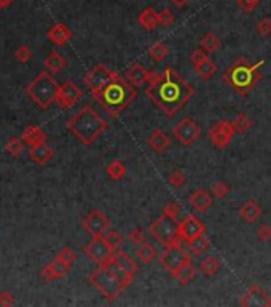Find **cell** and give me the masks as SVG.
I'll return each mask as SVG.
<instances>
[{"label":"cell","instance_id":"cell-39","mask_svg":"<svg viewBox=\"0 0 271 307\" xmlns=\"http://www.w3.org/2000/svg\"><path fill=\"white\" fill-rule=\"evenodd\" d=\"M104 239L107 240V243L113 248L115 251L123 245V237H122V234L116 231V229H110V231L105 232L104 234Z\"/></svg>","mask_w":271,"mask_h":307},{"label":"cell","instance_id":"cell-6","mask_svg":"<svg viewBox=\"0 0 271 307\" xmlns=\"http://www.w3.org/2000/svg\"><path fill=\"white\" fill-rule=\"evenodd\" d=\"M88 282L96 288L107 301H113L120 296L126 290L125 283L116 277L109 266H98L94 270H91L88 275Z\"/></svg>","mask_w":271,"mask_h":307},{"label":"cell","instance_id":"cell-30","mask_svg":"<svg viewBox=\"0 0 271 307\" xmlns=\"http://www.w3.org/2000/svg\"><path fill=\"white\" fill-rule=\"evenodd\" d=\"M216 70H217V66L214 64V61H210L209 58H206L204 61L198 63V64L195 66V72L199 75V79L204 80V82L209 80L212 75H214Z\"/></svg>","mask_w":271,"mask_h":307},{"label":"cell","instance_id":"cell-51","mask_svg":"<svg viewBox=\"0 0 271 307\" xmlns=\"http://www.w3.org/2000/svg\"><path fill=\"white\" fill-rule=\"evenodd\" d=\"M171 4L177 8H185L188 4H190V0H171Z\"/></svg>","mask_w":271,"mask_h":307},{"label":"cell","instance_id":"cell-4","mask_svg":"<svg viewBox=\"0 0 271 307\" xmlns=\"http://www.w3.org/2000/svg\"><path fill=\"white\" fill-rule=\"evenodd\" d=\"M136 93V87H133L126 79H122L118 74H115L113 80L104 88L96 101L109 115L118 117L134 101Z\"/></svg>","mask_w":271,"mask_h":307},{"label":"cell","instance_id":"cell-19","mask_svg":"<svg viewBox=\"0 0 271 307\" xmlns=\"http://www.w3.org/2000/svg\"><path fill=\"white\" fill-rule=\"evenodd\" d=\"M147 144H148V147H150L153 152L163 154L164 150L169 149V146H171V138H169L166 133H164L163 130L157 128V130H153L152 135L148 136Z\"/></svg>","mask_w":271,"mask_h":307},{"label":"cell","instance_id":"cell-50","mask_svg":"<svg viewBox=\"0 0 271 307\" xmlns=\"http://www.w3.org/2000/svg\"><path fill=\"white\" fill-rule=\"evenodd\" d=\"M0 305H15V296L8 291L0 293Z\"/></svg>","mask_w":271,"mask_h":307},{"label":"cell","instance_id":"cell-10","mask_svg":"<svg viewBox=\"0 0 271 307\" xmlns=\"http://www.w3.org/2000/svg\"><path fill=\"white\" fill-rule=\"evenodd\" d=\"M83 253L93 263H96L98 266H104L110 261V258L113 256L115 250L107 243V240L104 237H93V240L88 245H85Z\"/></svg>","mask_w":271,"mask_h":307},{"label":"cell","instance_id":"cell-35","mask_svg":"<svg viewBox=\"0 0 271 307\" xmlns=\"http://www.w3.org/2000/svg\"><path fill=\"white\" fill-rule=\"evenodd\" d=\"M148 56L155 63H161L163 60H166V58L169 56V48L163 42H157L148 48Z\"/></svg>","mask_w":271,"mask_h":307},{"label":"cell","instance_id":"cell-43","mask_svg":"<svg viewBox=\"0 0 271 307\" xmlns=\"http://www.w3.org/2000/svg\"><path fill=\"white\" fill-rule=\"evenodd\" d=\"M128 240L134 245H142V243H145V234L140 227H133L128 232Z\"/></svg>","mask_w":271,"mask_h":307},{"label":"cell","instance_id":"cell-24","mask_svg":"<svg viewBox=\"0 0 271 307\" xmlns=\"http://www.w3.org/2000/svg\"><path fill=\"white\" fill-rule=\"evenodd\" d=\"M260 205H258L254 198H249L246 200V202L241 205L239 208V216L243 221H246L247 224H252L258 219V216H260Z\"/></svg>","mask_w":271,"mask_h":307},{"label":"cell","instance_id":"cell-49","mask_svg":"<svg viewBox=\"0 0 271 307\" xmlns=\"http://www.w3.org/2000/svg\"><path fill=\"white\" fill-rule=\"evenodd\" d=\"M207 58V53L204 52V50H193L192 53H190V61L193 63V66H196L198 63H201V61H204Z\"/></svg>","mask_w":271,"mask_h":307},{"label":"cell","instance_id":"cell-27","mask_svg":"<svg viewBox=\"0 0 271 307\" xmlns=\"http://www.w3.org/2000/svg\"><path fill=\"white\" fill-rule=\"evenodd\" d=\"M171 275L177 280L180 285H188L195 277H196V267L193 266V263H187L184 266H180L179 269H175L171 272Z\"/></svg>","mask_w":271,"mask_h":307},{"label":"cell","instance_id":"cell-28","mask_svg":"<svg viewBox=\"0 0 271 307\" xmlns=\"http://www.w3.org/2000/svg\"><path fill=\"white\" fill-rule=\"evenodd\" d=\"M43 64L46 66V69H48L51 74H57L59 70L64 69V66L67 64V61H66V58H64L59 52L54 50V52H51L48 56L45 58Z\"/></svg>","mask_w":271,"mask_h":307},{"label":"cell","instance_id":"cell-1","mask_svg":"<svg viewBox=\"0 0 271 307\" xmlns=\"http://www.w3.org/2000/svg\"><path fill=\"white\" fill-rule=\"evenodd\" d=\"M145 94L163 114L174 117L190 101L195 88L175 69L164 67L161 72H150Z\"/></svg>","mask_w":271,"mask_h":307},{"label":"cell","instance_id":"cell-41","mask_svg":"<svg viewBox=\"0 0 271 307\" xmlns=\"http://www.w3.org/2000/svg\"><path fill=\"white\" fill-rule=\"evenodd\" d=\"M175 21V15L172 13V10L171 8H163L161 11H160V13H158V22H160V24L161 26H171L172 24V22Z\"/></svg>","mask_w":271,"mask_h":307},{"label":"cell","instance_id":"cell-38","mask_svg":"<svg viewBox=\"0 0 271 307\" xmlns=\"http://www.w3.org/2000/svg\"><path fill=\"white\" fill-rule=\"evenodd\" d=\"M180 213H182V208L177 202H175V200H168L163 207V215H166L168 218H172L175 221H177Z\"/></svg>","mask_w":271,"mask_h":307},{"label":"cell","instance_id":"cell-31","mask_svg":"<svg viewBox=\"0 0 271 307\" xmlns=\"http://www.w3.org/2000/svg\"><path fill=\"white\" fill-rule=\"evenodd\" d=\"M199 48L204 50L206 53H214L220 48V40L214 32H207L203 35V39L199 40Z\"/></svg>","mask_w":271,"mask_h":307},{"label":"cell","instance_id":"cell-53","mask_svg":"<svg viewBox=\"0 0 271 307\" xmlns=\"http://www.w3.org/2000/svg\"><path fill=\"white\" fill-rule=\"evenodd\" d=\"M0 293H2V291H0Z\"/></svg>","mask_w":271,"mask_h":307},{"label":"cell","instance_id":"cell-20","mask_svg":"<svg viewBox=\"0 0 271 307\" xmlns=\"http://www.w3.org/2000/svg\"><path fill=\"white\" fill-rule=\"evenodd\" d=\"M150 72H152V70L145 69L140 63H134L131 67L128 69V72H126V77H125V79H126L133 87L137 88V87H140L142 84H145V82H148Z\"/></svg>","mask_w":271,"mask_h":307},{"label":"cell","instance_id":"cell-23","mask_svg":"<svg viewBox=\"0 0 271 307\" xmlns=\"http://www.w3.org/2000/svg\"><path fill=\"white\" fill-rule=\"evenodd\" d=\"M46 37L54 45H66L70 39H72V31H70L66 24H54L46 32Z\"/></svg>","mask_w":271,"mask_h":307},{"label":"cell","instance_id":"cell-16","mask_svg":"<svg viewBox=\"0 0 271 307\" xmlns=\"http://www.w3.org/2000/svg\"><path fill=\"white\" fill-rule=\"evenodd\" d=\"M206 232V226L203 221L196 216H187L180 224H179V237L180 240H192L198 235H203Z\"/></svg>","mask_w":271,"mask_h":307},{"label":"cell","instance_id":"cell-40","mask_svg":"<svg viewBox=\"0 0 271 307\" xmlns=\"http://www.w3.org/2000/svg\"><path fill=\"white\" fill-rule=\"evenodd\" d=\"M57 259H59L61 263H64L66 266H72L74 263H75V259H77V254H75V251L72 250V248H69V246H64L63 250L57 253V256H56Z\"/></svg>","mask_w":271,"mask_h":307},{"label":"cell","instance_id":"cell-18","mask_svg":"<svg viewBox=\"0 0 271 307\" xmlns=\"http://www.w3.org/2000/svg\"><path fill=\"white\" fill-rule=\"evenodd\" d=\"M109 263L113 264V266H116V267H120L123 272H126L128 275H131V277H134L137 274V264H136L134 259L129 256L126 251L116 250L113 253V256L110 258Z\"/></svg>","mask_w":271,"mask_h":307},{"label":"cell","instance_id":"cell-15","mask_svg":"<svg viewBox=\"0 0 271 307\" xmlns=\"http://www.w3.org/2000/svg\"><path fill=\"white\" fill-rule=\"evenodd\" d=\"M81 94L83 93H81V90L74 84V82H64L63 85H59V90H57L56 103L59 104L63 109H69L78 103Z\"/></svg>","mask_w":271,"mask_h":307},{"label":"cell","instance_id":"cell-48","mask_svg":"<svg viewBox=\"0 0 271 307\" xmlns=\"http://www.w3.org/2000/svg\"><path fill=\"white\" fill-rule=\"evenodd\" d=\"M257 237L260 242H269L271 240V227L268 224H262L257 231Z\"/></svg>","mask_w":271,"mask_h":307},{"label":"cell","instance_id":"cell-47","mask_svg":"<svg viewBox=\"0 0 271 307\" xmlns=\"http://www.w3.org/2000/svg\"><path fill=\"white\" fill-rule=\"evenodd\" d=\"M258 4H260V0H238V7L244 11V13H251L254 11Z\"/></svg>","mask_w":271,"mask_h":307},{"label":"cell","instance_id":"cell-17","mask_svg":"<svg viewBox=\"0 0 271 307\" xmlns=\"http://www.w3.org/2000/svg\"><path fill=\"white\" fill-rule=\"evenodd\" d=\"M188 205L198 213H206L212 207V197L204 189H195V191L188 197Z\"/></svg>","mask_w":271,"mask_h":307},{"label":"cell","instance_id":"cell-25","mask_svg":"<svg viewBox=\"0 0 271 307\" xmlns=\"http://www.w3.org/2000/svg\"><path fill=\"white\" fill-rule=\"evenodd\" d=\"M21 138L22 141H24L26 144L29 146H37V144H42L46 141V133L43 132V130L40 126H27L24 128V132L21 133Z\"/></svg>","mask_w":271,"mask_h":307},{"label":"cell","instance_id":"cell-12","mask_svg":"<svg viewBox=\"0 0 271 307\" xmlns=\"http://www.w3.org/2000/svg\"><path fill=\"white\" fill-rule=\"evenodd\" d=\"M172 135L180 144L190 146L199 138V135H201V126H199L193 119H190V117H185L184 120H180L174 126Z\"/></svg>","mask_w":271,"mask_h":307},{"label":"cell","instance_id":"cell-2","mask_svg":"<svg viewBox=\"0 0 271 307\" xmlns=\"http://www.w3.org/2000/svg\"><path fill=\"white\" fill-rule=\"evenodd\" d=\"M107 128V120H104L91 106L81 108L67 122V130L85 146L93 144Z\"/></svg>","mask_w":271,"mask_h":307},{"label":"cell","instance_id":"cell-52","mask_svg":"<svg viewBox=\"0 0 271 307\" xmlns=\"http://www.w3.org/2000/svg\"><path fill=\"white\" fill-rule=\"evenodd\" d=\"M10 4H11V0H0V8H5Z\"/></svg>","mask_w":271,"mask_h":307},{"label":"cell","instance_id":"cell-44","mask_svg":"<svg viewBox=\"0 0 271 307\" xmlns=\"http://www.w3.org/2000/svg\"><path fill=\"white\" fill-rule=\"evenodd\" d=\"M185 174L180 171V170H174L169 176H168V183L172 186V187H182L185 184Z\"/></svg>","mask_w":271,"mask_h":307},{"label":"cell","instance_id":"cell-22","mask_svg":"<svg viewBox=\"0 0 271 307\" xmlns=\"http://www.w3.org/2000/svg\"><path fill=\"white\" fill-rule=\"evenodd\" d=\"M53 156H54V152L48 144H46V141H45V143H42V144H37V146H31V149H29L31 160L35 162L37 165L48 163L53 159Z\"/></svg>","mask_w":271,"mask_h":307},{"label":"cell","instance_id":"cell-45","mask_svg":"<svg viewBox=\"0 0 271 307\" xmlns=\"http://www.w3.org/2000/svg\"><path fill=\"white\" fill-rule=\"evenodd\" d=\"M257 32L262 35V37H269L271 35V19L269 18H262L257 22Z\"/></svg>","mask_w":271,"mask_h":307},{"label":"cell","instance_id":"cell-8","mask_svg":"<svg viewBox=\"0 0 271 307\" xmlns=\"http://www.w3.org/2000/svg\"><path fill=\"white\" fill-rule=\"evenodd\" d=\"M115 74L116 72H113L109 67H105L104 64H96L91 70H88V74L85 75V84L94 96V99H98L101 96L104 88L113 80Z\"/></svg>","mask_w":271,"mask_h":307},{"label":"cell","instance_id":"cell-33","mask_svg":"<svg viewBox=\"0 0 271 307\" xmlns=\"http://www.w3.org/2000/svg\"><path fill=\"white\" fill-rule=\"evenodd\" d=\"M209 245H210V242L204 237V234L203 235H198V237H195V239L187 242V246H188V250H190L192 254H201V253H204L207 248H209Z\"/></svg>","mask_w":271,"mask_h":307},{"label":"cell","instance_id":"cell-14","mask_svg":"<svg viewBox=\"0 0 271 307\" xmlns=\"http://www.w3.org/2000/svg\"><path fill=\"white\" fill-rule=\"evenodd\" d=\"M241 305L246 307H269L271 305V296L258 285H252L247 290L243 298L239 299Z\"/></svg>","mask_w":271,"mask_h":307},{"label":"cell","instance_id":"cell-32","mask_svg":"<svg viewBox=\"0 0 271 307\" xmlns=\"http://www.w3.org/2000/svg\"><path fill=\"white\" fill-rule=\"evenodd\" d=\"M107 174L109 178L113 180V181H120L125 178L126 174V165L122 162V160H112L109 165H107Z\"/></svg>","mask_w":271,"mask_h":307},{"label":"cell","instance_id":"cell-9","mask_svg":"<svg viewBox=\"0 0 271 307\" xmlns=\"http://www.w3.org/2000/svg\"><path fill=\"white\" fill-rule=\"evenodd\" d=\"M158 261H160L161 267L171 274L172 270L179 269L180 266H184L187 263H190L192 256L184 250L180 243H172V245H164L163 251L160 253Z\"/></svg>","mask_w":271,"mask_h":307},{"label":"cell","instance_id":"cell-11","mask_svg":"<svg viewBox=\"0 0 271 307\" xmlns=\"http://www.w3.org/2000/svg\"><path fill=\"white\" fill-rule=\"evenodd\" d=\"M81 227H83L91 237H104V234L110 229V219L107 215H104L101 210H91L85 216L83 222H81Z\"/></svg>","mask_w":271,"mask_h":307},{"label":"cell","instance_id":"cell-5","mask_svg":"<svg viewBox=\"0 0 271 307\" xmlns=\"http://www.w3.org/2000/svg\"><path fill=\"white\" fill-rule=\"evenodd\" d=\"M59 85L48 70H40L31 84L26 87L27 96L39 106L40 109H48L53 103H56Z\"/></svg>","mask_w":271,"mask_h":307},{"label":"cell","instance_id":"cell-34","mask_svg":"<svg viewBox=\"0 0 271 307\" xmlns=\"http://www.w3.org/2000/svg\"><path fill=\"white\" fill-rule=\"evenodd\" d=\"M219 267H220V263L216 256H207L199 263V270H201V274L206 277H212L214 274H217Z\"/></svg>","mask_w":271,"mask_h":307},{"label":"cell","instance_id":"cell-21","mask_svg":"<svg viewBox=\"0 0 271 307\" xmlns=\"http://www.w3.org/2000/svg\"><path fill=\"white\" fill-rule=\"evenodd\" d=\"M67 270H69V266H66L57 258H54L48 266H45L42 269V278L46 280V282H53V280H57V278H63L67 274Z\"/></svg>","mask_w":271,"mask_h":307},{"label":"cell","instance_id":"cell-7","mask_svg":"<svg viewBox=\"0 0 271 307\" xmlns=\"http://www.w3.org/2000/svg\"><path fill=\"white\" fill-rule=\"evenodd\" d=\"M148 232L152 237L157 242H160L161 245H172V243L180 242L177 221L172 218H168L166 215H161L153 222H150Z\"/></svg>","mask_w":271,"mask_h":307},{"label":"cell","instance_id":"cell-36","mask_svg":"<svg viewBox=\"0 0 271 307\" xmlns=\"http://www.w3.org/2000/svg\"><path fill=\"white\" fill-rule=\"evenodd\" d=\"M231 123H233L234 132H236V133H246L247 130H251L252 125H254V122L251 120V117L247 115V114H244V112H239V114L233 119Z\"/></svg>","mask_w":271,"mask_h":307},{"label":"cell","instance_id":"cell-26","mask_svg":"<svg viewBox=\"0 0 271 307\" xmlns=\"http://www.w3.org/2000/svg\"><path fill=\"white\" fill-rule=\"evenodd\" d=\"M137 22L140 26H142L145 31H153L155 29L160 22H158V13L155 10H153V7H145L142 11L139 13L137 16Z\"/></svg>","mask_w":271,"mask_h":307},{"label":"cell","instance_id":"cell-42","mask_svg":"<svg viewBox=\"0 0 271 307\" xmlns=\"http://www.w3.org/2000/svg\"><path fill=\"white\" fill-rule=\"evenodd\" d=\"M212 194H214V197H216V198H219V200H223V198H225V197L230 194V187H228V184H227V183H223V181H217L214 186H212Z\"/></svg>","mask_w":271,"mask_h":307},{"label":"cell","instance_id":"cell-37","mask_svg":"<svg viewBox=\"0 0 271 307\" xmlns=\"http://www.w3.org/2000/svg\"><path fill=\"white\" fill-rule=\"evenodd\" d=\"M24 146H26V143H24V141H22V138H16V136H13V138L7 139V143H5V150L10 154V156L19 157L21 154L24 152Z\"/></svg>","mask_w":271,"mask_h":307},{"label":"cell","instance_id":"cell-29","mask_svg":"<svg viewBox=\"0 0 271 307\" xmlns=\"http://www.w3.org/2000/svg\"><path fill=\"white\" fill-rule=\"evenodd\" d=\"M157 256H158V253L155 250V246L150 243L139 245V248L136 250V258L139 259V263H142V264H150Z\"/></svg>","mask_w":271,"mask_h":307},{"label":"cell","instance_id":"cell-46","mask_svg":"<svg viewBox=\"0 0 271 307\" xmlns=\"http://www.w3.org/2000/svg\"><path fill=\"white\" fill-rule=\"evenodd\" d=\"M15 56H16V60H18L19 63H27V61L31 60V58H32V52H31L29 46L22 45V46H19V48L16 50Z\"/></svg>","mask_w":271,"mask_h":307},{"label":"cell","instance_id":"cell-13","mask_svg":"<svg viewBox=\"0 0 271 307\" xmlns=\"http://www.w3.org/2000/svg\"><path fill=\"white\" fill-rule=\"evenodd\" d=\"M234 126L231 122L222 119L219 120L217 123H214L210 128H209V139L212 141V144H214L216 147L219 149H225L230 143L231 139L234 136Z\"/></svg>","mask_w":271,"mask_h":307},{"label":"cell","instance_id":"cell-3","mask_svg":"<svg viewBox=\"0 0 271 307\" xmlns=\"http://www.w3.org/2000/svg\"><path fill=\"white\" fill-rule=\"evenodd\" d=\"M263 64V60L257 64H252L247 58H238L223 72L222 79L233 91H236L241 96H246L257 85V82H260L262 74L258 72V67H262Z\"/></svg>","mask_w":271,"mask_h":307}]
</instances>
